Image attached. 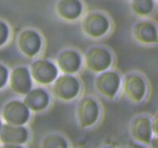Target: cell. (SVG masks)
Instances as JSON below:
<instances>
[{"label":"cell","mask_w":158,"mask_h":148,"mask_svg":"<svg viewBox=\"0 0 158 148\" xmlns=\"http://www.w3.org/2000/svg\"><path fill=\"white\" fill-rule=\"evenodd\" d=\"M52 89L56 97L63 101H71L78 97L80 84L73 75L62 74L53 82Z\"/></svg>","instance_id":"6da1fadb"},{"label":"cell","mask_w":158,"mask_h":148,"mask_svg":"<svg viewBox=\"0 0 158 148\" xmlns=\"http://www.w3.org/2000/svg\"><path fill=\"white\" fill-rule=\"evenodd\" d=\"M29 69L32 81L43 86L53 83L60 72L56 64L47 60H35Z\"/></svg>","instance_id":"7a4b0ae2"},{"label":"cell","mask_w":158,"mask_h":148,"mask_svg":"<svg viewBox=\"0 0 158 148\" xmlns=\"http://www.w3.org/2000/svg\"><path fill=\"white\" fill-rule=\"evenodd\" d=\"M113 63V56L109 50L101 46H95L88 50L85 56L86 67L96 73L109 70Z\"/></svg>","instance_id":"3957f363"},{"label":"cell","mask_w":158,"mask_h":148,"mask_svg":"<svg viewBox=\"0 0 158 148\" xmlns=\"http://www.w3.org/2000/svg\"><path fill=\"white\" fill-rule=\"evenodd\" d=\"M2 119L7 124L25 126L30 119V110L22 100H10L3 108Z\"/></svg>","instance_id":"277c9868"},{"label":"cell","mask_w":158,"mask_h":148,"mask_svg":"<svg viewBox=\"0 0 158 148\" xmlns=\"http://www.w3.org/2000/svg\"><path fill=\"white\" fill-rule=\"evenodd\" d=\"M100 113V106L92 97H85L79 102L77 117L82 128H89L95 125L98 121Z\"/></svg>","instance_id":"5b68a950"},{"label":"cell","mask_w":158,"mask_h":148,"mask_svg":"<svg viewBox=\"0 0 158 148\" xmlns=\"http://www.w3.org/2000/svg\"><path fill=\"white\" fill-rule=\"evenodd\" d=\"M121 77L118 72L106 70L99 74L96 80V88L103 97L114 99L121 87Z\"/></svg>","instance_id":"8992f818"},{"label":"cell","mask_w":158,"mask_h":148,"mask_svg":"<svg viewBox=\"0 0 158 148\" xmlns=\"http://www.w3.org/2000/svg\"><path fill=\"white\" fill-rule=\"evenodd\" d=\"M122 89L128 100L134 103L143 101L147 94V83L140 75L131 73L121 83Z\"/></svg>","instance_id":"52a82bcc"},{"label":"cell","mask_w":158,"mask_h":148,"mask_svg":"<svg viewBox=\"0 0 158 148\" xmlns=\"http://www.w3.org/2000/svg\"><path fill=\"white\" fill-rule=\"evenodd\" d=\"M9 87L15 93L24 97L33 86L29 69L24 66L14 68L9 74Z\"/></svg>","instance_id":"ba28073f"},{"label":"cell","mask_w":158,"mask_h":148,"mask_svg":"<svg viewBox=\"0 0 158 148\" xmlns=\"http://www.w3.org/2000/svg\"><path fill=\"white\" fill-rule=\"evenodd\" d=\"M17 45L23 55L29 58H32L40 52L43 42L41 36L36 31L26 29L19 35Z\"/></svg>","instance_id":"9c48e42d"},{"label":"cell","mask_w":158,"mask_h":148,"mask_svg":"<svg viewBox=\"0 0 158 148\" xmlns=\"http://www.w3.org/2000/svg\"><path fill=\"white\" fill-rule=\"evenodd\" d=\"M131 134L136 142L149 146L154 137L151 119L144 116L137 117L131 124Z\"/></svg>","instance_id":"30bf717a"},{"label":"cell","mask_w":158,"mask_h":148,"mask_svg":"<svg viewBox=\"0 0 158 148\" xmlns=\"http://www.w3.org/2000/svg\"><path fill=\"white\" fill-rule=\"evenodd\" d=\"M29 139V132L25 126L2 124L0 131V142L3 145H24Z\"/></svg>","instance_id":"8fae6325"},{"label":"cell","mask_w":158,"mask_h":148,"mask_svg":"<svg viewBox=\"0 0 158 148\" xmlns=\"http://www.w3.org/2000/svg\"><path fill=\"white\" fill-rule=\"evenodd\" d=\"M56 67L63 74L73 75L80 71L82 66V57L73 49H66L60 53L56 59Z\"/></svg>","instance_id":"7c38bea8"},{"label":"cell","mask_w":158,"mask_h":148,"mask_svg":"<svg viewBox=\"0 0 158 148\" xmlns=\"http://www.w3.org/2000/svg\"><path fill=\"white\" fill-rule=\"evenodd\" d=\"M85 33L92 38H100L108 32L109 20L100 13H91L85 18L83 23Z\"/></svg>","instance_id":"4fadbf2b"},{"label":"cell","mask_w":158,"mask_h":148,"mask_svg":"<svg viewBox=\"0 0 158 148\" xmlns=\"http://www.w3.org/2000/svg\"><path fill=\"white\" fill-rule=\"evenodd\" d=\"M23 102L30 112L39 113L45 110L49 106L50 97L46 89L35 87L24 96Z\"/></svg>","instance_id":"5bb4252c"},{"label":"cell","mask_w":158,"mask_h":148,"mask_svg":"<svg viewBox=\"0 0 158 148\" xmlns=\"http://www.w3.org/2000/svg\"><path fill=\"white\" fill-rule=\"evenodd\" d=\"M134 35L136 39L143 44H156L158 41L157 29L150 22H140L134 29Z\"/></svg>","instance_id":"9a60e30c"},{"label":"cell","mask_w":158,"mask_h":148,"mask_svg":"<svg viewBox=\"0 0 158 148\" xmlns=\"http://www.w3.org/2000/svg\"><path fill=\"white\" fill-rule=\"evenodd\" d=\"M83 6L80 0H60L57 5V12L62 18L74 20L80 16Z\"/></svg>","instance_id":"2e32d148"},{"label":"cell","mask_w":158,"mask_h":148,"mask_svg":"<svg viewBox=\"0 0 158 148\" xmlns=\"http://www.w3.org/2000/svg\"><path fill=\"white\" fill-rule=\"evenodd\" d=\"M41 148H69V143L63 136L52 134L46 136L43 139Z\"/></svg>","instance_id":"e0dca14e"},{"label":"cell","mask_w":158,"mask_h":148,"mask_svg":"<svg viewBox=\"0 0 158 148\" xmlns=\"http://www.w3.org/2000/svg\"><path fill=\"white\" fill-rule=\"evenodd\" d=\"M133 9L140 15H148L154 10V0H133Z\"/></svg>","instance_id":"ac0fdd59"},{"label":"cell","mask_w":158,"mask_h":148,"mask_svg":"<svg viewBox=\"0 0 158 148\" xmlns=\"http://www.w3.org/2000/svg\"><path fill=\"white\" fill-rule=\"evenodd\" d=\"M9 36V29L7 25L0 21V46H3L7 42Z\"/></svg>","instance_id":"d6986e66"},{"label":"cell","mask_w":158,"mask_h":148,"mask_svg":"<svg viewBox=\"0 0 158 148\" xmlns=\"http://www.w3.org/2000/svg\"><path fill=\"white\" fill-rule=\"evenodd\" d=\"M9 71L6 66L0 64V89L4 87L9 81Z\"/></svg>","instance_id":"ffe728a7"},{"label":"cell","mask_w":158,"mask_h":148,"mask_svg":"<svg viewBox=\"0 0 158 148\" xmlns=\"http://www.w3.org/2000/svg\"><path fill=\"white\" fill-rule=\"evenodd\" d=\"M151 123H152V130L154 136L157 137V115H156L154 119L151 120Z\"/></svg>","instance_id":"44dd1931"},{"label":"cell","mask_w":158,"mask_h":148,"mask_svg":"<svg viewBox=\"0 0 158 148\" xmlns=\"http://www.w3.org/2000/svg\"><path fill=\"white\" fill-rule=\"evenodd\" d=\"M158 140H157V136H154L153 137L152 140H151V143L149 146H151V148H157L158 147Z\"/></svg>","instance_id":"7402d4cb"},{"label":"cell","mask_w":158,"mask_h":148,"mask_svg":"<svg viewBox=\"0 0 158 148\" xmlns=\"http://www.w3.org/2000/svg\"><path fill=\"white\" fill-rule=\"evenodd\" d=\"M1 148H25L23 145H12V144H5L1 146Z\"/></svg>","instance_id":"603a6c76"},{"label":"cell","mask_w":158,"mask_h":148,"mask_svg":"<svg viewBox=\"0 0 158 148\" xmlns=\"http://www.w3.org/2000/svg\"><path fill=\"white\" fill-rule=\"evenodd\" d=\"M2 124H3V123H2L1 120H0V131H1V129H2Z\"/></svg>","instance_id":"cb8c5ba5"},{"label":"cell","mask_w":158,"mask_h":148,"mask_svg":"<svg viewBox=\"0 0 158 148\" xmlns=\"http://www.w3.org/2000/svg\"><path fill=\"white\" fill-rule=\"evenodd\" d=\"M103 148H113V147H111V146H103Z\"/></svg>","instance_id":"d4e9b609"},{"label":"cell","mask_w":158,"mask_h":148,"mask_svg":"<svg viewBox=\"0 0 158 148\" xmlns=\"http://www.w3.org/2000/svg\"><path fill=\"white\" fill-rule=\"evenodd\" d=\"M0 148H1V146H0Z\"/></svg>","instance_id":"484cf974"}]
</instances>
